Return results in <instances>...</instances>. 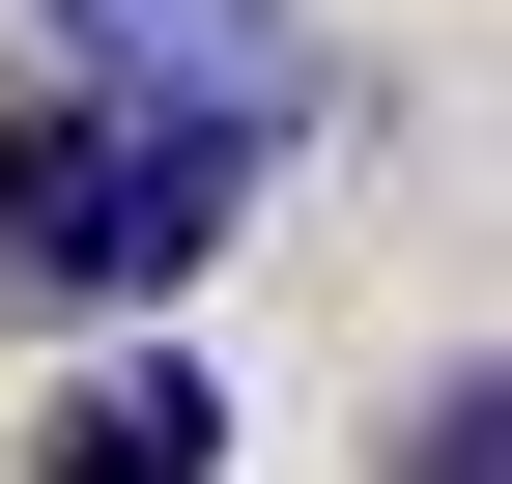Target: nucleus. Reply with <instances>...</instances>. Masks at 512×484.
I'll return each instance as SVG.
<instances>
[{
  "instance_id": "f257e3e1",
  "label": "nucleus",
  "mask_w": 512,
  "mask_h": 484,
  "mask_svg": "<svg viewBox=\"0 0 512 484\" xmlns=\"http://www.w3.org/2000/svg\"><path fill=\"white\" fill-rule=\"evenodd\" d=\"M256 171H285L256 114H171V86H0V314H57V342L171 314V285L228 257Z\"/></svg>"
},
{
  "instance_id": "f03ea898",
  "label": "nucleus",
  "mask_w": 512,
  "mask_h": 484,
  "mask_svg": "<svg viewBox=\"0 0 512 484\" xmlns=\"http://www.w3.org/2000/svg\"><path fill=\"white\" fill-rule=\"evenodd\" d=\"M57 86H171V114H256V143H313V0H29Z\"/></svg>"
},
{
  "instance_id": "7ed1b4c3",
  "label": "nucleus",
  "mask_w": 512,
  "mask_h": 484,
  "mask_svg": "<svg viewBox=\"0 0 512 484\" xmlns=\"http://www.w3.org/2000/svg\"><path fill=\"white\" fill-rule=\"evenodd\" d=\"M29 484H228V399L171 371V342H114V371H57V428H29Z\"/></svg>"
}]
</instances>
